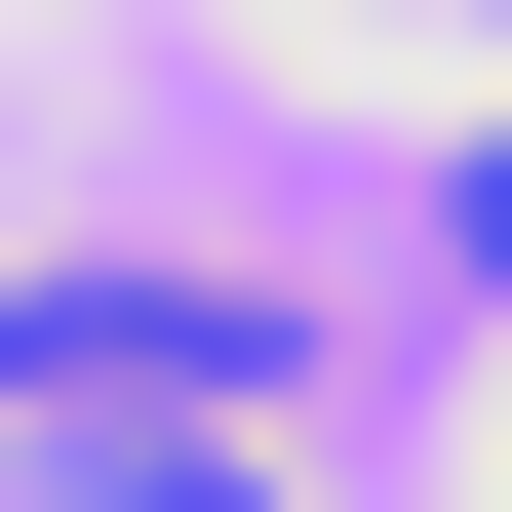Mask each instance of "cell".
<instances>
[{
  "instance_id": "1",
  "label": "cell",
  "mask_w": 512,
  "mask_h": 512,
  "mask_svg": "<svg viewBox=\"0 0 512 512\" xmlns=\"http://www.w3.org/2000/svg\"><path fill=\"white\" fill-rule=\"evenodd\" d=\"M434 237H473V276H512V119H473V158H434Z\"/></svg>"
}]
</instances>
